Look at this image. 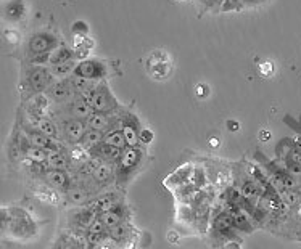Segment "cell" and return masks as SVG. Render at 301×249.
<instances>
[{
    "label": "cell",
    "mask_w": 301,
    "mask_h": 249,
    "mask_svg": "<svg viewBox=\"0 0 301 249\" xmlns=\"http://www.w3.org/2000/svg\"><path fill=\"white\" fill-rule=\"evenodd\" d=\"M70 60H75V55H73V52L68 49V47L60 45V47H56V49L50 53L49 63H50L52 66H55V65H60V63L70 61Z\"/></svg>",
    "instance_id": "obj_19"
},
{
    "label": "cell",
    "mask_w": 301,
    "mask_h": 249,
    "mask_svg": "<svg viewBox=\"0 0 301 249\" xmlns=\"http://www.w3.org/2000/svg\"><path fill=\"white\" fill-rule=\"evenodd\" d=\"M128 235H129V227H126L123 224L108 230V236L116 241H124L126 238H128Z\"/></svg>",
    "instance_id": "obj_26"
},
{
    "label": "cell",
    "mask_w": 301,
    "mask_h": 249,
    "mask_svg": "<svg viewBox=\"0 0 301 249\" xmlns=\"http://www.w3.org/2000/svg\"><path fill=\"white\" fill-rule=\"evenodd\" d=\"M107 227H105V224L102 222V219H100V217H97V219H95L94 222L91 225H89V229H87V231H92V233H98V235H105V233H107Z\"/></svg>",
    "instance_id": "obj_28"
},
{
    "label": "cell",
    "mask_w": 301,
    "mask_h": 249,
    "mask_svg": "<svg viewBox=\"0 0 301 249\" xmlns=\"http://www.w3.org/2000/svg\"><path fill=\"white\" fill-rule=\"evenodd\" d=\"M45 178L52 187L55 188H68V174L65 171H56V169H50L49 172H45Z\"/></svg>",
    "instance_id": "obj_18"
},
{
    "label": "cell",
    "mask_w": 301,
    "mask_h": 249,
    "mask_svg": "<svg viewBox=\"0 0 301 249\" xmlns=\"http://www.w3.org/2000/svg\"><path fill=\"white\" fill-rule=\"evenodd\" d=\"M213 229L221 238L230 236L235 230L234 215H232L229 211H223V213H219L218 215H216L214 222H213Z\"/></svg>",
    "instance_id": "obj_8"
},
{
    "label": "cell",
    "mask_w": 301,
    "mask_h": 249,
    "mask_svg": "<svg viewBox=\"0 0 301 249\" xmlns=\"http://www.w3.org/2000/svg\"><path fill=\"white\" fill-rule=\"evenodd\" d=\"M103 236H105V235H98V233L87 231V235H86V241H87L91 246H98V245H100V241H103Z\"/></svg>",
    "instance_id": "obj_29"
},
{
    "label": "cell",
    "mask_w": 301,
    "mask_h": 249,
    "mask_svg": "<svg viewBox=\"0 0 301 249\" xmlns=\"http://www.w3.org/2000/svg\"><path fill=\"white\" fill-rule=\"evenodd\" d=\"M76 65H77V63L75 60L60 63V65H55L54 68H52V74H54V77L58 79V81H61V79H68V77L73 76Z\"/></svg>",
    "instance_id": "obj_17"
},
{
    "label": "cell",
    "mask_w": 301,
    "mask_h": 249,
    "mask_svg": "<svg viewBox=\"0 0 301 249\" xmlns=\"http://www.w3.org/2000/svg\"><path fill=\"white\" fill-rule=\"evenodd\" d=\"M97 183H107L110 178L113 177V166L110 162H102L94 169L92 176H91Z\"/></svg>",
    "instance_id": "obj_16"
},
{
    "label": "cell",
    "mask_w": 301,
    "mask_h": 249,
    "mask_svg": "<svg viewBox=\"0 0 301 249\" xmlns=\"http://www.w3.org/2000/svg\"><path fill=\"white\" fill-rule=\"evenodd\" d=\"M121 123V130L124 134V139L128 146H137L140 142V130H139V125H137V121L135 118L132 116H128V118H123L119 121Z\"/></svg>",
    "instance_id": "obj_9"
},
{
    "label": "cell",
    "mask_w": 301,
    "mask_h": 249,
    "mask_svg": "<svg viewBox=\"0 0 301 249\" xmlns=\"http://www.w3.org/2000/svg\"><path fill=\"white\" fill-rule=\"evenodd\" d=\"M227 124H229V130H239V123H235V121H229Z\"/></svg>",
    "instance_id": "obj_35"
},
{
    "label": "cell",
    "mask_w": 301,
    "mask_h": 249,
    "mask_svg": "<svg viewBox=\"0 0 301 249\" xmlns=\"http://www.w3.org/2000/svg\"><path fill=\"white\" fill-rule=\"evenodd\" d=\"M98 249H110V248H107V246H100Z\"/></svg>",
    "instance_id": "obj_39"
},
{
    "label": "cell",
    "mask_w": 301,
    "mask_h": 249,
    "mask_svg": "<svg viewBox=\"0 0 301 249\" xmlns=\"http://www.w3.org/2000/svg\"><path fill=\"white\" fill-rule=\"evenodd\" d=\"M75 76H81L91 81H98L107 76V66L100 60H82L75 68Z\"/></svg>",
    "instance_id": "obj_4"
},
{
    "label": "cell",
    "mask_w": 301,
    "mask_h": 249,
    "mask_svg": "<svg viewBox=\"0 0 301 249\" xmlns=\"http://www.w3.org/2000/svg\"><path fill=\"white\" fill-rule=\"evenodd\" d=\"M140 158H142V151L139 150L137 146H128L126 151H123L121 155L119 161H118V167H119V174L124 172V174H129L132 169H134L137 164L140 162Z\"/></svg>",
    "instance_id": "obj_10"
},
{
    "label": "cell",
    "mask_w": 301,
    "mask_h": 249,
    "mask_svg": "<svg viewBox=\"0 0 301 249\" xmlns=\"http://www.w3.org/2000/svg\"><path fill=\"white\" fill-rule=\"evenodd\" d=\"M24 155L28 160H31L36 164H42V162H47V155L49 151L47 150H40V148H36L33 145H29L28 148L24 150Z\"/></svg>",
    "instance_id": "obj_24"
},
{
    "label": "cell",
    "mask_w": 301,
    "mask_h": 249,
    "mask_svg": "<svg viewBox=\"0 0 301 249\" xmlns=\"http://www.w3.org/2000/svg\"><path fill=\"white\" fill-rule=\"evenodd\" d=\"M261 72L264 74V76H269V74L272 72V63H264V65L261 66Z\"/></svg>",
    "instance_id": "obj_34"
},
{
    "label": "cell",
    "mask_w": 301,
    "mask_h": 249,
    "mask_svg": "<svg viewBox=\"0 0 301 249\" xmlns=\"http://www.w3.org/2000/svg\"><path fill=\"white\" fill-rule=\"evenodd\" d=\"M98 217L102 219V222L108 230L113 229V227H118V225L123 224V215H121V213L118 209L110 211V213H103V214H100Z\"/></svg>",
    "instance_id": "obj_23"
},
{
    "label": "cell",
    "mask_w": 301,
    "mask_h": 249,
    "mask_svg": "<svg viewBox=\"0 0 301 249\" xmlns=\"http://www.w3.org/2000/svg\"><path fill=\"white\" fill-rule=\"evenodd\" d=\"M116 123H118V119L113 114H103V113H92L86 119L87 129H94L100 132L112 130L113 125H116Z\"/></svg>",
    "instance_id": "obj_7"
},
{
    "label": "cell",
    "mask_w": 301,
    "mask_h": 249,
    "mask_svg": "<svg viewBox=\"0 0 301 249\" xmlns=\"http://www.w3.org/2000/svg\"><path fill=\"white\" fill-rule=\"evenodd\" d=\"M295 146H297V145L293 143V140L283 139V140L277 145V158H279L281 161H285V160L288 158L290 153H292V150H293Z\"/></svg>",
    "instance_id": "obj_25"
},
{
    "label": "cell",
    "mask_w": 301,
    "mask_h": 249,
    "mask_svg": "<svg viewBox=\"0 0 301 249\" xmlns=\"http://www.w3.org/2000/svg\"><path fill=\"white\" fill-rule=\"evenodd\" d=\"M89 105L94 113H103V114H114L119 109V105L116 102V98L113 97L112 90H110L108 84L102 81L97 84L94 93L89 98Z\"/></svg>",
    "instance_id": "obj_1"
},
{
    "label": "cell",
    "mask_w": 301,
    "mask_h": 249,
    "mask_svg": "<svg viewBox=\"0 0 301 249\" xmlns=\"http://www.w3.org/2000/svg\"><path fill=\"white\" fill-rule=\"evenodd\" d=\"M68 198L75 204H84L87 201V193L82 188H71L68 192Z\"/></svg>",
    "instance_id": "obj_27"
},
{
    "label": "cell",
    "mask_w": 301,
    "mask_h": 249,
    "mask_svg": "<svg viewBox=\"0 0 301 249\" xmlns=\"http://www.w3.org/2000/svg\"><path fill=\"white\" fill-rule=\"evenodd\" d=\"M49 97L54 100L55 103H68L71 100H75L77 95L73 89L70 79H61V81H56L55 84H52L49 87Z\"/></svg>",
    "instance_id": "obj_6"
},
{
    "label": "cell",
    "mask_w": 301,
    "mask_h": 249,
    "mask_svg": "<svg viewBox=\"0 0 301 249\" xmlns=\"http://www.w3.org/2000/svg\"><path fill=\"white\" fill-rule=\"evenodd\" d=\"M91 155L98 158V160H102L105 162H112V161H116L121 158V150L119 148H114L112 145H107L105 142H102L100 145H97L95 148L91 150Z\"/></svg>",
    "instance_id": "obj_13"
},
{
    "label": "cell",
    "mask_w": 301,
    "mask_h": 249,
    "mask_svg": "<svg viewBox=\"0 0 301 249\" xmlns=\"http://www.w3.org/2000/svg\"><path fill=\"white\" fill-rule=\"evenodd\" d=\"M65 108H66V113L70 114L71 118L82 119V121H86L89 116L94 113L91 105H89L86 100H82L79 97H76L75 100H71V102L65 103Z\"/></svg>",
    "instance_id": "obj_11"
},
{
    "label": "cell",
    "mask_w": 301,
    "mask_h": 249,
    "mask_svg": "<svg viewBox=\"0 0 301 249\" xmlns=\"http://www.w3.org/2000/svg\"><path fill=\"white\" fill-rule=\"evenodd\" d=\"M34 103H36V107L42 111L44 108H47V105H49V98H47L45 95H39V97L34 100Z\"/></svg>",
    "instance_id": "obj_30"
},
{
    "label": "cell",
    "mask_w": 301,
    "mask_h": 249,
    "mask_svg": "<svg viewBox=\"0 0 301 249\" xmlns=\"http://www.w3.org/2000/svg\"><path fill=\"white\" fill-rule=\"evenodd\" d=\"M56 37L52 36L49 33H39L34 34L28 42V52L34 60H39V58H50V53L56 49Z\"/></svg>",
    "instance_id": "obj_2"
},
{
    "label": "cell",
    "mask_w": 301,
    "mask_h": 249,
    "mask_svg": "<svg viewBox=\"0 0 301 249\" xmlns=\"http://www.w3.org/2000/svg\"><path fill=\"white\" fill-rule=\"evenodd\" d=\"M66 249H84V248H82V245L77 240H68Z\"/></svg>",
    "instance_id": "obj_33"
},
{
    "label": "cell",
    "mask_w": 301,
    "mask_h": 249,
    "mask_svg": "<svg viewBox=\"0 0 301 249\" xmlns=\"http://www.w3.org/2000/svg\"><path fill=\"white\" fill-rule=\"evenodd\" d=\"M245 2H250V0H245Z\"/></svg>",
    "instance_id": "obj_40"
},
{
    "label": "cell",
    "mask_w": 301,
    "mask_h": 249,
    "mask_svg": "<svg viewBox=\"0 0 301 249\" xmlns=\"http://www.w3.org/2000/svg\"><path fill=\"white\" fill-rule=\"evenodd\" d=\"M52 81H54V74L47 68L38 66L28 72V87L33 92H44L47 87L52 86Z\"/></svg>",
    "instance_id": "obj_5"
},
{
    "label": "cell",
    "mask_w": 301,
    "mask_h": 249,
    "mask_svg": "<svg viewBox=\"0 0 301 249\" xmlns=\"http://www.w3.org/2000/svg\"><path fill=\"white\" fill-rule=\"evenodd\" d=\"M260 137H261V140L267 142V140H269V137H271V134H269L267 130H264V132H261V134H260Z\"/></svg>",
    "instance_id": "obj_36"
},
{
    "label": "cell",
    "mask_w": 301,
    "mask_h": 249,
    "mask_svg": "<svg viewBox=\"0 0 301 249\" xmlns=\"http://www.w3.org/2000/svg\"><path fill=\"white\" fill-rule=\"evenodd\" d=\"M281 198L283 201L285 208H288V209H293V208H297V206L301 204V192L298 188L285 190V192L281 193Z\"/></svg>",
    "instance_id": "obj_22"
},
{
    "label": "cell",
    "mask_w": 301,
    "mask_h": 249,
    "mask_svg": "<svg viewBox=\"0 0 301 249\" xmlns=\"http://www.w3.org/2000/svg\"><path fill=\"white\" fill-rule=\"evenodd\" d=\"M103 137L105 134L100 130H94V129H87V132L84 134V139H82V145L87 148L89 151L92 150V148H95L97 145H100V143L103 142Z\"/></svg>",
    "instance_id": "obj_21"
},
{
    "label": "cell",
    "mask_w": 301,
    "mask_h": 249,
    "mask_svg": "<svg viewBox=\"0 0 301 249\" xmlns=\"http://www.w3.org/2000/svg\"><path fill=\"white\" fill-rule=\"evenodd\" d=\"M103 142L107 143V145L119 148V150H124V148H128V143H126L124 134H123V130H121V129L108 130L107 134H105V137H103Z\"/></svg>",
    "instance_id": "obj_15"
},
{
    "label": "cell",
    "mask_w": 301,
    "mask_h": 249,
    "mask_svg": "<svg viewBox=\"0 0 301 249\" xmlns=\"http://www.w3.org/2000/svg\"><path fill=\"white\" fill-rule=\"evenodd\" d=\"M47 166L50 169H56V171H65V169L70 167V161H68L65 153H63L60 148H56V150H49V155H47Z\"/></svg>",
    "instance_id": "obj_14"
},
{
    "label": "cell",
    "mask_w": 301,
    "mask_h": 249,
    "mask_svg": "<svg viewBox=\"0 0 301 249\" xmlns=\"http://www.w3.org/2000/svg\"><path fill=\"white\" fill-rule=\"evenodd\" d=\"M66 246H68V238L66 236H60L56 240L54 249H66Z\"/></svg>",
    "instance_id": "obj_32"
},
{
    "label": "cell",
    "mask_w": 301,
    "mask_h": 249,
    "mask_svg": "<svg viewBox=\"0 0 301 249\" xmlns=\"http://www.w3.org/2000/svg\"><path fill=\"white\" fill-rule=\"evenodd\" d=\"M297 208H298V215L301 217V204H300V206H297Z\"/></svg>",
    "instance_id": "obj_38"
},
{
    "label": "cell",
    "mask_w": 301,
    "mask_h": 249,
    "mask_svg": "<svg viewBox=\"0 0 301 249\" xmlns=\"http://www.w3.org/2000/svg\"><path fill=\"white\" fill-rule=\"evenodd\" d=\"M26 140L29 142V145H33L36 148H40V150H56L58 145L56 143L49 139L47 135H44L42 132H39L38 129H28L26 130Z\"/></svg>",
    "instance_id": "obj_12"
},
{
    "label": "cell",
    "mask_w": 301,
    "mask_h": 249,
    "mask_svg": "<svg viewBox=\"0 0 301 249\" xmlns=\"http://www.w3.org/2000/svg\"><path fill=\"white\" fill-rule=\"evenodd\" d=\"M153 139V134L150 130H145V129H142L140 130V142H144V143H150Z\"/></svg>",
    "instance_id": "obj_31"
},
{
    "label": "cell",
    "mask_w": 301,
    "mask_h": 249,
    "mask_svg": "<svg viewBox=\"0 0 301 249\" xmlns=\"http://www.w3.org/2000/svg\"><path fill=\"white\" fill-rule=\"evenodd\" d=\"M226 249H240V246L234 241V243H229V245L226 246Z\"/></svg>",
    "instance_id": "obj_37"
},
{
    "label": "cell",
    "mask_w": 301,
    "mask_h": 249,
    "mask_svg": "<svg viewBox=\"0 0 301 249\" xmlns=\"http://www.w3.org/2000/svg\"><path fill=\"white\" fill-rule=\"evenodd\" d=\"M36 129H38L39 132H42V134L47 135L52 140L58 139V127H56L55 123H52L50 119H44V118L38 119L36 121Z\"/></svg>",
    "instance_id": "obj_20"
},
{
    "label": "cell",
    "mask_w": 301,
    "mask_h": 249,
    "mask_svg": "<svg viewBox=\"0 0 301 249\" xmlns=\"http://www.w3.org/2000/svg\"><path fill=\"white\" fill-rule=\"evenodd\" d=\"M60 129H61L63 139L68 143H71V145H77V143L82 142L84 134L87 132V125H86V121L82 119L66 118L65 121H61Z\"/></svg>",
    "instance_id": "obj_3"
}]
</instances>
